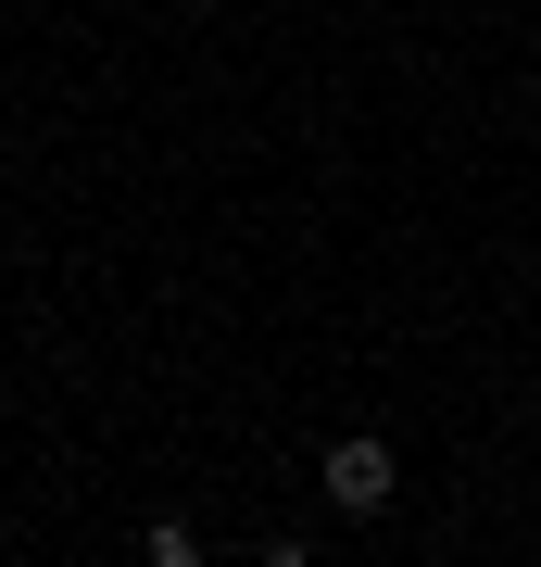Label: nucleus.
Returning <instances> with one entry per match:
<instances>
[{"label": "nucleus", "mask_w": 541, "mask_h": 567, "mask_svg": "<svg viewBox=\"0 0 541 567\" xmlns=\"http://www.w3.org/2000/svg\"><path fill=\"white\" fill-rule=\"evenodd\" d=\"M189 13H215V0H189Z\"/></svg>", "instance_id": "2"}, {"label": "nucleus", "mask_w": 541, "mask_h": 567, "mask_svg": "<svg viewBox=\"0 0 541 567\" xmlns=\"http://www.w3.org/2000/svg\"><path fill=\"white\" fill-rule=\"evenodd\" d=\"M391 492H403V466H391V442H341V454H327V505H341V517H378Z\"/></svg>", "instance_id": "1"}]
</instances>
